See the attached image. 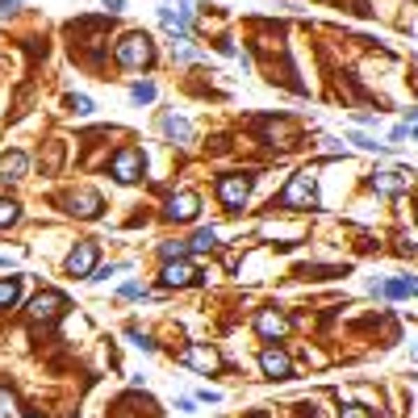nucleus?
<instances>
[{
  "label": "nucleus",
  "mask_w": 418,
  "mask_h": 418,
  "mask_svg": "<svg viewBox=\"0 0 418 418\" xmlns=\"http://www.w3.org/2000/svg\"><path fill=\"white\" fill-rule=\"evenodd\" d=\"M151 59H155V46H151V38L142 29H134V33H126L117 42V63L121 67H147Z\"/></svg>",
  "instance_id": "nucleus-1"
},
{
  "label": "nucleus",
  "mask_w": 418,
  "mask_h": 418,
  "mask_svg": "<svg viewBox=\"0 0 418 418\" xmlns=\"http://www.w3.org/2000/svg\"><path fill=\"white\" fill-rule=\"evenodd\" d=\"M310 205H314V172H297L281 193V209H310Z\"/></svg>",
  "instance_id": "nucleus-2"
},
{
  "label": "nucleus",
  "mask_w": 418,
  "mask_h": 418,
  "mask_svg": "<svg viewBox=\"0 0 418 418\" xmlns=\"http://www.w3.org/2000/svg\"><path fill=\"white\" fill-rule=\"evenodd\" d=\"M142 167H147V159H142L138 147H121V151L113 155V180H117V184H134V180H142Z\"/></svg>",
  "instance_id": "nucleus-3"
},
{
  "label": "nucleus",
  "mask_w": 418,
  "mask_h": 418,
  "mask_svg": "<svg viewBox=\"0 0 418 418\" xmlns=\"http://www.w3.org/2000/svg\"><path fill=\"white\" fill-rule=\"evenodd\" d=\"M218 197H222L226 209H243V201L251 197V176H247V172H230V176H222V180H218Z\"/></svg>",
  "instance_id": "nucleus-4"
},
{
  "label": "nucleus",
  "mask_w": 418,
  "mask_h": 418,
  "mask_svg": "<svg viewBox=\"0 0 418 418\" xmlns=\"http://www.w3.org/2000/svg\"><path fill=\"white\" fill-rule=\"evenodd\" d=\"M180 360H184L193 373H205V377L218 373V364H222V356H218L214 348H205V343H188V348L180 352Z\"/></svg>",
  "instance_id": "nucleus-5"
},
{
  "label": "nucleus",
  "mask_w": 418,
  "mask_h": 418,
  "mask_svg": "<svg viewBox=\"0 0 418 418\" xmlns=\"http://www.w3.org/2000/svg\"><path fill=\"white\" fill-rule=\"evenodd\" d=\"M163 214H167V222H193L201 214V197L197 193H172Z\"/></svg>",
  "instance_id": "nucleus-6"
},
{
  "label": "nucleus",
  "mask_w": 418,
  "mask_h": 418,
  "mask_svg": "<svg viewBox=\"0 0 418 418\" xmlns=\"http://www.w3.org/2000/svg\"><path fill=\"white\" fill-rule=\"evenodd\" d=\"M63 306H67V297H63L59 289H46V293H38V297L29 301V318H33V322H50Z\"/></svg>",
  "instance_id": "nucleus-7"
},
{
  "label": "nucleus",
  "mask_w": 418,
  "mask_h": 418,
  "mask_svg": "<svg viewBox=\"0 0 418 418\" xmlns=\"http://www.w3.org/2000/svg\"><path fill=\"white\" fill-rule=\"evenodd\" d=\"M67 272L88 281V276L96 272V243H75V251L67 255Z\"/></svg>",
  "instance_id": "nucleus-8"
},
{
  "label": "nucleus",
  "mask_w": 418,
  "mask_h": 418,
  "mask_svg": "<svg viewBox=\"0 0 418 418\" xmlns=\"http://www.w3.org/2000/svg\"><path fill=\"white\" fill-rule=\"evenodd\" d=\"M193 281H201V272H197L188 260H167V264H163V285H167V289H184V285H193Z\"/></svg>",
  "instance_id": "nucleus-9"
},
{
  "label": "nucleus",
  "mask_w": 418,
  "mask_h": 418,
  "mask_svg": "<svg viewBox=\"0 0 418 418\" xmlns=\"http://www.w3.org/2000/svg\"><path fill=\"white\" fill-rule=\"evenodd\" d=\"M255 331H260L264 339H285V335H289V314H281V310H260V314H255Z\"/></svg>",
  "instance_id": "nucleus-10"
},
{
  "label": "nucleus",
  "mask_w": 418,
  "mask_h": 418,
  "mask_svg": "<svg viewBox=\"0 0 418 418\" xmlns=\"http://www.w3.org/2000/svg\"><path fill=\"white\" fill-rule=\"evenodd\" d=\"M260 368H264V377H272V381H289L293 360H289L281 348H268V352H260Z\"/></svg>",
  "instance_id": "nucleus-11"
},
{
  "label": "nucleus",
  "mask_w": 418,
  "mask_h": 418,
  "mask_svg": "<svg viewBox=\"0 0 418 418\" xmlns=\"http://www.w3.org/2000/svg\"><path fill=\"white\" fill-rule=\"evenodd\" d=\"M373 188L385 193V197H398V193L410 188V172H398V167H389V172H373Z\"/></svg>",
  "instance_id": "nucleus-12"
},
{
  "label": "nucleus",
  "mask_w": 418,
  "mask_h": 418,
  "mask_svg": "<svg viewBox=\"0 0 418 418\" xmlns=\"http://www.w3.org/2000/svg\"><path fill=\"white\" fill-rule=\"evenodd\" d=\"M159 130H163V138L176 142V147H188V142H193V126H188L184 117H176V113H163V117H159Z\"/></svg>",
  "instance_id": "nucleus-13"
},
{
  "label": "nucleus",
  "mask_w": 418,
  "mask_h": 418,
  "mask_svg": "<svg viewBox=\"0 0 418 418\" xmlns=\"http://www.w3.org/2000/svg\"><path fill=\"white\" fill-rule=\"evenodd\" d=\"M159 25L172 29L176 42H188V33H193V17H184L180 8H159Z\"/></svg>",
  "instance_id": "nucleus-14"
},
{
  "label": "nucleus",
  "mask_w": 418,
  "mask_h": 418,
  "mask_svg": "<svg viewBox=\"0 0 418 418\" xmlns=\"http://www.w3.org/2000/svg\"><path fill=\"white\" fill-rule=\"evenodd\" d=\"M67 205H71V214H75V218H96V214H100V197H96L92 188L71 193V201H67Z\"/></svg>",
  "instance_id": "nucleus-15"
},
{
  "label": "nucleus",
  "mask_w": 418,
  "mask_h": 418,
  "mask_svg": "<svg viewBox=\"0 0 418 418\" xmlns=\"http://www.w3.org/2000/svg\"><path fill=\"white\" fill-rule=\"evenodd\" d=\"M25 172H29V155H25V151H8V155L0 159V176H4V180H21Z\"/></svg>",
  "instance_id": "nucleus-16"
},
{
  "label": "nucleus",
  "mask_w": 418,
  "mask_h": 418,
  "mask_svg": "<svg viewBox=\"0 0 418 418\" xmlns=\"http://www.w3.org/2000/svg\"><path fill=\"white\" fill-rule=\"evenodd\" d=\"M214 243H218V230H214V226H201V230L188 239V251H214Z\"/></svg>",
  "instance_id": "nucleus-17"
},
{
  "label": "nucleus",
  "mask_w": 418,
  "mask_h": 418,
  "mask_svg": "<svg viewBox=\"0 0 418 418\" xmlns=\"http://www.w3.org/2000/svg\"><path fill=\"white\" fill-rule=\"evenodd\" d=\"M0 418H25L21 415V402L13 389H0Z\"/></svg>",
  "instance_id": "nucleus-18"
},
{
  "label": "nucleus",
  "mask_w": 418,
  "mask_h": 418,
  "mask_svg": "<svg viewBox=\"0 0 418 418\" xmlns=\"http://www.w3.org/2000/svg\"><path fill=\"white\" fill-rule=\"evenodd\" d=\"M130 96H134V105H151V100H155V84H151V80H138V84L130 88Z\"/></svg>",
  "instance_id": "nucleus-19"
},
{
  "label": "nucleus",
  "mask_w": 418,
  "mask_h": 418,
  "mask_svg": "<svg viewBox=\"0 0 418 418\" xmlns=\"http://www.w3.org/2000/svg\"><path fill=\"white\" fill-rule=\"evenodd\" d=\"M264 138H268V142H285V138H289V121H268V126H264Z\"/></svg>",
  "instance_id": "nucleus-20"
},
{
  "label": "nucleus",
  "mask_w": 418,
  "mask_h": 418,
  "mask_svg": "<svg viewBox=\"0 0 418 418\" xmlns=\"http://www.w3.org/2000/svg\"><path fill=\"white\" fill-rule=\"evenodd\" d=\"M21 297V281H0V306H13Z\"/></svg>",
  "instance_id": "nucleus-21"
},
{
  "label": "nucleus",
  "mask_w": 418,
  "mask_h": 418,
  "mask_svg": "<svg viewBox=\"0 0 418 418\" xmlns=\"http://www.w3.org/2000/svg\"><path fill=\"white\" fill-rule=\"evenodd\" d=\"M17 214H21V205H17V201H8V197H0V226H13V222H17Z\"/></svg>",
  "instance_id": "nucleus-22"
},
{
  "label": "nucleus",
  "mask_w": 418,
  "mask_h": 418,
  "mask_svg": "<svg viewBox=\"0 0 418 418\" xmlns=\"http://www.w3.org/2000/svg\"><path fill=\"white\" fill-rule=\"evenodd\" d=\"M67 109H71L75 117H88V113H92V100H88V96H67Z\"/></svg>",
  "instance_id": "nucleus-23"
},
{
  "label": "nucleus",
  "mask_w": 418,
  "mask_h": 418,
  "mask_svg": "<svg viewBox=\"0 0 418 418\" xmlns=\"http://www.w3.org/2000/svg\"><path fill=\"white\" fill-rule=\"evenodd\" d=\"M159 255H163V260H184V255H188V243H163Z\"/></svg>",
  "instance_id": "nucleus-24"
},
{
  "label": "nucleus",
  "mask_w": 418,
  "mask_h": 418,
  "mask_svg": "<svg viewBox=\"0 0 418 418\" xmlns=\"http://www.w3.org/2000/svg\"><path fill=\"white\" fill-rule=\"evenodd\" d=\"M381 293H385V297H406V293H415V285H410V281H389Z\"/></svg>",
  "instance_id": "nucleus-25"
},
{
  "label": "nucleus",
  "mask_w": 418,
  "mask_h": 418,
  "mask_svg": "<svg viewBox=\"0 0 418 418\" xmlns=\"http://www.w3.org/2000/svg\"><path fill=\"white\" fill-rule=\"evenodd\" d=\"M339 418H373V415H368L364 406H356V402H352V406H343V410H339Z\"/></svg>",
  "instance_id": "nucleus-26"
},
{
  "label": "nucleus",
  "mask_w": 418,
  "mask_h": 418,
  "mask_svg": "<svg viewBox=\"0 0 418 418\" xmlns=\"http://www.w3.org/2000/svg\"><path fill=\"white\" fill-rule=\"evenodd\" d=\"M121 297H147V289H142V285H134V281H130V285H121Z\"/></svg>",
  "instance_id": "nucleus-27"
},
{
  "label": "nucleus",
  "mask_w": 418,
  "mask_h": 418,
  "mask_svg": "<svg viewBox=\"0 0 418 418\" xmlns=\"http://www.w3.org/2000/svg\"><path fill=\"white\" fill-rule=\"evenodd\" d=\"M406 134H410V126H406V121H402V126H394V134H389V138H394V142H402V138H406Z\"/></svg>",
  "instance_id": "nucleus-28"
},
{
  "label": "nucleus",
  "mask_w": 418,
  "mask_h": 418,
  "mask_svg": "<svg viewBox=\"0 0 418 418\" xmlns=\"http://www.w3.org/2000/svg\"><path fill=\"white\" fill-rule=\"evenodd\" d=\"M197 402H222V394H214V389H201V394H197Z\"/></svg>",
  "instance_id": "nucleus-29"
},
{
  "label": "nucleus",
  "mask_w": 418,
  "mask_h": 418,
  "mask_svg": "<svg viewBox=\"0 0 418 418\" xmlns=\"http://www.w3.org/2000/svg\"><path fill=\"white\" fill-rule=\"evenodd\" d=\"M176 410H184V415H193V410H197V402H193V398H180V402H176Z\"/></svg>",
  "instance_id": "nucleus-30"
},
{
  "label": "nucleus",
  "mask_w": 418,
  "mask_h": 418,
  "mask_svg": "<svg viewBox=\"0 0 418 418\" xmlns=\"http://www.w3.org/2000/svg\"><path fill=\"white\" fill-rule=\"evenodd\" d=\"M13 8H17V0H0V17H8Z\"/></svg>",
  "instance_id": "nucleus-31"
},
{
  "label": "nucleus",
  "mask_w": 418,
  "mask_h": 418,
  "mask_svg": "<svg viewBox=\"0 0 418 418\" xmlns=\"http://www.w3.org/2000/svg\"><path fill=\"white\" fill-rule=\"evenodd\" d=\"M121 4H126V0H105V8H109V13H121Z\"/></svg>",
  "instance_id": "nucleus-32"
},
{
  "label": "nucleus",
  "mask_w": 418,
  "mask_h": 418,
  "mask_svg": "<svg viewBox=\"0 0 418 418\" xmlns=\"http://www.w3.org/2000/svg\"><path fill=\"white\" fill-rule=\"evenodd\" d=\"M410 285H415V293H418V281H410Z\"/></svg>",
  "instance_id": "nucleus-33"
},
{
  "label": "nucleus",
  "mask_w": 418,
  "mask_h": 418,
  "mask_svg": "<svg viewBox=\"0 0 418 418\" xmlns=\"http://www.w3.org/2000/svg\"><path fill=\"white\" fill-rule=\"evenodd\" d=\"M251 418H268V415H251Z\"/></svg>",
  "instance_id": "nucleus-34"
},
{
  "label": "nucleus",
  "mask_w": 418,
  "mask_h": 418,
  "mask_svg": "<svg viewBox=\"0 0 418 418\" xmlns=\"http://www.w3.org/2000/svg\"><path fill=\"white\" fill-rule=\"evenodd\" d=\"M415 360H418V343H415Z\"/></svg>",
  "instance_id": "nucleus-35"
},
{
  "label": "nucleus",
  "mask_w": 418,
  "mask_h": 418,
  "mask_svg": "<svg viewBox=\"0 0 418 418\" xmlns=\"http://www.w3.org/2000/svg\"><path fill=\"white\" fill-rule=\"evenodd\" d=\"M415 138H418V126H415Z\"/></svg>",
  "instance_id": "nucleus-36"
},
{
  "label": "nucleus",
  "mask_w": 418,
  "mask_h": 418,
  "mask_svg": "<svg viewBox=\"0 0 418 418\" xmlns=\"http://www.w3.org/2000/svg\"><path fill=\"white\" fill-rule=\"evenodd\" d=\"M33 418H42V415H33Z\"/></svg>",
  "instance_id": "nucleus-37"
},
{
  "label": "nucleus",
  "mask_w": 418,
  "mask_h": 418,
  "mask_svg": "<svg viewBox=\"0 0 418 418\" xmlns=\"http://www.w3.org/2000/svg\"><path fill=\"white\" fill-rule=\"evenodd\" d=\"M17 4H21V0H17Z\"/></svg>",
  "instance_id": "nucleus-38"
}]
</instances>
